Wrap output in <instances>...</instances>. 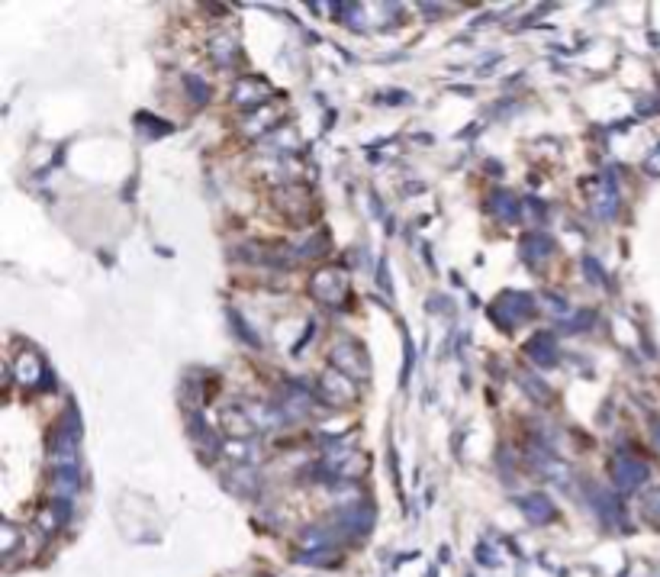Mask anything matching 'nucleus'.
Instances as JSON below:
<instances>
[{
	"label": "nucleus",
	"instance_id": "1",
	"mask_svg": "<svg viewBox=\"0 0 660 577\" xmlns=\"http://www.w3.org/2000/svg\"><path fill=\"white\" fill-rule=\"evenodd\" d=\"M309 290L319 300H325V303H336L345 294V274L342 271H319L313 278V284H309Z\"/></svg>",
	"mask_w": 660,
	"mask_h": 577
},
{
	"label": "nucleus",
	"instance_id": "2",
	"mask_svg": "<svg viewBox=\"0 0 660 577\" xmlns=\"http://www.w3.org/2000/svg\"><path fill=\"white\" fill-rule=\"evenodd\" d=\"M612 468H615V480H619V484H621V487H625V490H628V487H635L638 480H644V478H648V468H644L641 461H631L628 455H619V458H615V465H612Z\"/></svg>",
	"mask_w": 660,
	"mask_h": 577
},
{
	"label": "nucleus",
	"instance_id": "3",
	"mask_svg": "<svg viewBox=\"0 0 660 577\" xmlns=\"http://www.w3.org/2000/svg\"><path fill=\"white\" fill-rule=\"evenodd\" d=\"M332 358H336L338 368H345L348 374H351V381H361L367 374L361 365H358V349L351 345V342H342V345H336L332 349Z\"/></svg>",
	"mask_w": 660,
	"mask_h": 577
},
{
	"label": "nucleus",
	"instance_id": "4",
	"mask_svg": "<svg viewBox=\"0 0 660 577\" xmlns=\"http://www.w3.org/2000/svg\"><path fill=\"white\" fill-rule=\"evenodd\" d=\"M190 436L197 438V442H200L203 448H209V455H216V452H219V438H216V432H213V429H209L207 423H203V416H197V413L190 416Z\"/></svg>",
	"mask_w": 660,
	"mask_h": 577
},
{
	"label": "nucleus",
	"instance_id": "5",
	"mask_svg": "<svg viewBox=\"0 0 660 577\" xmlns=\"http://www.w3.org/2000/svg\"><path fill=\"white\" fill-rule=\"evenodd\" d=\"M528 352H532V358L538 361V365H544V368H548V365H554V358H557V355H554L551 336H538L532 345H528Z\"/></svg>",
	"mask_w": 660,
	"mask_h": 577
},
{
	"label": "nucleus",
	"instance_id": "6",
	"mask_svg": "<svg viewBox=\"0 0 660 577\" xmlns=\"http://www.w3.org/2000/svg\"><path fill=\"white\" fill-rule=\"evenodd\" d=\"M490 210H493V213H496L499 219H515V213H519V203H515L513 194H493Z\"/></svg>",
	"mask_w": 660,
	"mask_h": 577
},
{
	"label": "nucleus",
	"instance_id": "7",
	"mask_svg": "<svg viewBox=\"0 0 660 577\" xmlns=\"http://www.w3.org/2000/svg\"><path fill=\"white\" fill-rule=\"evenodd\" d=\"M322 384L329 387V394H332V400H336V403H338V400H351V397H355V387H351V384H342V381H338V374H325Z\"/></svg>",
	"mask_w": 660,
	"mask_h": 577
},
{
	"label": "nucleus",
	"instance_id": "8",
	"mask_svg": "<svg viewBox=\"0 0 660 577\" xmlns=\"http://www.w3.org/2000/svg\"><path fill=\"white\" fill-rule=\"evenodd\" d=\"M648 168H650V171H654V174H657V171H660V152H657V155H654V159H650V161H648Z\"/></svg>",
	"mask_w": 660,
	"mask_h": 577
}]
</instances>
